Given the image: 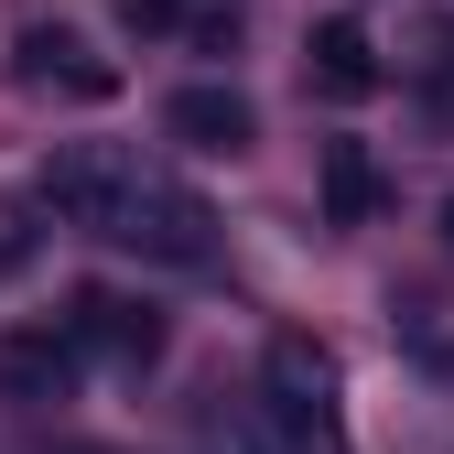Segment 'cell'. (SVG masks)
<instances>
[{"label":"cell","mask_w":454,"mask_h":454,"mask_svg":"<svg viewBox=\"0 0 454 454\" xmlns=\"http://www.w3.org/2000/svg\"><path fill=\"white\" fill-rule=\"evenodd\" d=\"M98 239H120V249H141V260H174V270H206V260H216V216H206V195H184V184L130 174Z\"/></svg>","instance_id":"2"},{"label":"cell","mask_w":454,"mask_h":454,"mask_svg":"<svg viewBox=\"0 0 454 454\" xmlns=\"http://www.w3.org/2000/svg\"><path fill=\"white\" fill-rule=\"evenodd\" d=\"M76 335L66 325H12V335H0V401H66V389H76Z\"/></svg>","instance_id":"8"},{"label":"cell","mask_w":454,"mask_h":454,"mask_svg":"<svg viewBox=\"0 0 454 454\" xmlns=\"http://www.w3.org/2000/svg\"><path fill=\"white\" fill-rule=\"evenodd\" d=\"M120 184H130V162H120V152H87V141H76V152H54L43 174H33V195L66 216V227H108Z\"/></svg>","instance_id":"7"},{"label":"cell","mask_w":454,"mask_h":454,"mask_svg":"<svg viewBox=\"0 0 454 454\" xmlns=\"http://www.w3.org/2000/svg\"><path fill=\"white\" fill-rule=\"evenodd\" d=\"M162 130H174L184 152H216V162H239L249 141H260V108L239 98V87H174V98H162Z\"/></svg>","instance_id":"5"},{"label":"cell","mask_w":454,"mask_h":454,"mask_svg":"<svg viewBox=\"0 0 454 454\" xmlns=\"http://www.w3.org/2000/svg\"><path fill=\"white\" fill-rule=\"evenodd\" d=\"M12 87H33V98H76V108H108V98H120V66H108V54H87L66 22H22V33H12Z\"/></svg>","instance_id":"3"},{"label":"cell","mask_w":454,"mask_h":454,"mask_svg":"<svg viewBox=\"0 0 454 454\" xmlns=\"http://www.w3.org/2000/svg\"><path fill=\"white\" fill-rule=\"evenodd\" d=\"M249 454H347V411H335V357L314 335H281L260 368V411H249Z\"/></svg>","instance_id":"1"},{"label":"cell","mask_w":454,"mask_h":454,"mask_svg":"<svg viewBox=\"0 0 454 454\" xmlns=\"http://www.w3.org/2000/svg\"><path fill=\"white\" fill-rule=\"evenodd\" d=\"M303 76H314V98H347V108H357V98H379L389 66H379V43H368L357 12H325V22L303 33Z\"/></svg>","instance_id":"6"},{"label":"cell","mask_w":454,"mask_h":454,"mask_svg":"<svg viewBox=\"0 0 454 454\" xmlns=\"http://www.w3.org/2000/svg\"><path fill=\"white\" fill-rule=\"evenodd\" d=\"M314 195H325V227H379L389 174H379L368 141H325V152H314Z\"/></svg>","instance_id":"9"},{"label":"cell","mask_w":454,"mask_h":454,"mask_svg":"<svg viewBox=\"0 0 454 454\" xmlns=\"http://www.w3.org/2000/svg\"><path fill=\"white\" fill-rule=\"evenodd\" d=\"M422 87H433V98H454V22H433V33H422Z\"/></svg>","instance_id":"11"},{"label":"cell","mask_w":454,"mask_h":454,"mask_svg":"<svg viewBox=\"0 0 454 454\" xmlns=\"http://www.w3.org/2000/svg\"><path fill=\"white\" fill-rule=\"evenodd\" d=\"M443 249H454V195H443Z\"/></svg>","instance_id":"12"},{"label":"cell","mask_w":454,"mask_h":454,"mask_svg":"<svg viewBox=\"0 0 454 454\" xmlns=\"http://www.w3.org/2000/svg\"><path fill=\"white\" fill-rule=\"evenodd\" d=\"M66 335H76V357H108V368H152L162 357V314L141 293H108V281H76L66 293Z\"/></svg>","instance_id":"4"},{"label":"cell","mask_w":454,"mask_h":454,"mask_svg":"<svg viewBox=\"0 0 454 454\" xmlns=\"http://www.w3.org/2000/svg\"><path fill=\"white\" fill-rule=\"evenodd\" d=\"M184 22V0H120V33L130 43H152V33H174Z\"/></svg>","instance_id":"10"}]
</instances>
